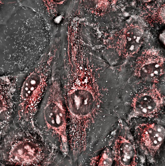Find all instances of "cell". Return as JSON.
I'll list each match as a JSON object with an SVG mask.
<instances>
[{
  "instance_id": "9",
  "label": "cell",
  "mask_w": 165,
  "mask_h": 166,
  "mask_svg": "<svg viewBox=\"0 0 165 166\" xmlns=\"http://www.w3.org/2000/svg\"><path fill=\"white\" fill-rule=\"evenodd\" d=\"M143 34L141 29L135 26L129 28L125 33V52L131 55L140 49L143 39Z\"/></svg>"
},
{
  "instance_id": "10",
  "label": "cell",
  "mask_w": 165,
  "mask_h": 166,
  "mask_svg": "<svg viewBox=\"0 0 165 166\" xmlns=\"http://www.w3.org/2000/svg\"><path fill=\"white\" fill-rule=\"evenodd\" d=\"M111 153L109 150L106 149L102 154L98 161V165H110L112 163Z\"/></svg>"
},
{
  "instance_id": "8",
  "label": "cell",
  "mask_w": 165,
  "mask_h": 166,
  "mask_svg": "<svg viewBox=\"0 0 165 166\" xmlns=\"http://www.w3.org/2000/svg\"><path fill=\"white\" fill-rule=\"evenodd\" d=\"M163 61L160 57L149 58L143 62L138 69L136 75L142 79L155 81L164 73Z\"/></svg>"
},
{
  "instance_id": "2",
  "label": "cell",
  "mask_w": 165,
  "mask_h": 166,
  "mask_svg": "<svg viewBox=\"0 0 165 166\" xmlns=\"http://www.w3.org/2000/svg\"><path fill=\"white\" fill-rule=\"evenodd\" d=\"M44 116L49 129L59 136L63 145L67 146L66 115L62 103L57 96L49 99L44 110Z\"/></svg>"
},
{
  "instance_id": "7",
  "label": "cell",
  "mask_w": 165,
  "mask_h": 166,
  "mask_svg": "<svg viewBox=\"0 0 165 166\" xmlns=\"http://www.w3.org/2000/svg\"><path fill=\"white\" fill-rule=\"evenodd\" d=\"M114 152L115 159L118 165H136L137 156L135 147L125 137H120L116 140Z\"/></svg>"
},
{
  "instance_id": "6",
  "label": "cell",
  "mask_w": 165,
  "mask_h": 166,
  "mask_svg": "<svg viewBox=\"0 0 165 166\" xmlns=\"http://www.w3.org/2000/svg\"><path fill=\"white\" fill-rule=\"evenodd\" d=\"M141 131V140L149 152L154 153L160 147L165 137V129L162 126L153 124L143 126Z\"/></svg>"
},
{
  "instance_id": "4",
  "label": "cell",
  "mask_w": 165,
  "mask_h": 166,
  "mask_svg": "<svg viewBox=\"0 0 165 166\" xmlns=\"http://www.w3.org/2000/svg\"><path fill=\"white\" fill-rule=\"evenodd\" d=\"M67 100L69 110L75 118L84 120L93 111L94 99L92 94L86 89L77 88L70 91Z\"/></svg>"
},
{
  "instance_id": "1",
  "label": "cell",
  "mask_w": 165,
  "mask_h": 166,
  "mask_svg": "<svg viewBox=\"0 0 165 166\" xmlns=\"http://www.w3.org/2000/svg\"><path fill=\"white\" fill-rule=\"evenodd\" d=\"M46 85V76L42 72H33L27 76L20 94V106L24 114H29L35 110L42 97Z\"/></svg>"
},
{
  "instance_id": "3",
  "label": "cell",
  "mask_w": 165,
  "mask_h": 166,
  "mask_svg": "<svg viewBox=\"0 0 165 166\" xmlns=\"http://www.w3.org/2000/svg\"><path fill=\"white\" fill-rule=\"evenodd\" d=\"M42 149L37 143L27 139L18 141L12 145L8 155L9 161L21 165H36L43 158Z\"/></svg>"
},
{
  "instance_id": "5",
  "label": "cell",
  "mask_w": 165,
  "mask_h": 166,
  "mask_svg": "<svg viewBox=\"0 0 165 166\" xmlns=\"http://www.w3.org/2000/svg\"><path fill=\"white\" fill-rule=\"evenodd\" d=\"M163 102L158 91L150 90L141 93L133 100L132 106L135 115L149 116L156 113Z\"/></svg>"
}]
</instances>
